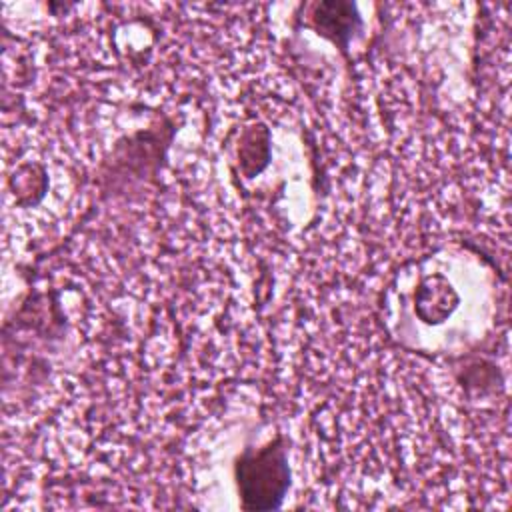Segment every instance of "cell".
I'll use <instances>...</instances> for the list:
<instances>
[{
  "label": "cell",
  "instance_id": "obj_1",
  "mask_svg": "<svg viewBox=\"0 0 512 512\" xmlns=\"http://www.w3.org/2000/svg\"><path fill=\"white\" fill-rule=\"evenodd\" d=\"M236 480L246 510H272L282 504L290 484L286 448L276 438L264 448H248L236 464Z\"/></svg>",
  "mask_w": 512,
  "mask_h": 512
}]
</instances>
